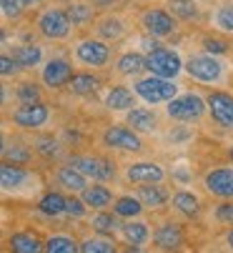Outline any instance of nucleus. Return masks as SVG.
I'll return each mask as SVG.
<instances>
[{
  "label": "nucleus",
  "mask_w": 233,
  "mask_h": 253,
  "mask_svg": "<svg viewBox=\"0 0 233 253\" xmlns=\"http://www.w3.org/2000/svg\"><path fill=\"white\" fill-rule=\"evenodd\" d=\"M178 85H173L171 78H161V76H153L143 78L136 83V95H140L145 103H168L171 98H176Z\"/></svg>",
  "instance_id": "nucleus-1"
},
{
  "label": "nucleus",
  "mask_w": 233,
  "mask_h": 253,
  "mask_svg": "<svg viewBox=\"0 0 233 253\" xmlns=\"http://www.w3.org/2000/svg\"><path fill=\"white\" fill-rule=\"evenodd\" d=\"M206 105H208V100H203L201 95H196V93H186V95H178V98H171L168 100V116L171 118H176V121H198L201 116H203V111H206Z\"/></svg>",
  "instance_id": "nucleus-2"
},
{
  "label": "nucleus",
  "mask_w": 233,
  "mask_h": 253,
  "mask_svg": "<svg viewBox=\"0 0 233 253\" xmlns=\"http://www.w3.org/2000/svg\"><path fill=\"white\" fill-rule=\"evenodd\" d=\"M145 60H148V70H150V73L153 76H161V78H176L181 70H183L181 58L173 50H168V48L150 50Z\"/></svg>",
  "instance_id": "nucleus-3"
},
{
  "label": "nucleus",
  "mask_w": 233,
  "mask_h": 253,
  "mask_svg": "<svg viewBox=\"0 0 233 253\" xmlns=\"http://www.w3.org/2000/svg\"><path fill=\"white\" fill-rule=\"evenodd\" d=\"M70 15L65 10H58V8H48L41 18H38V30H41L46 38L50 41H60L70 33Z\"/></svg>",
  "instance_id": "nucleus-4"
},
{
  "label": "nucleus",
  "mask_w": 233,
  "mask_h": 253,
  "mask_svg": "<svg viewBox=\"0 0 233 253\" xmlns=\"http://www.w3.org/2000/svg\"><path fill=\"white\" fill-rule=\"evenodd\" d=\"M70 166H75L83 175L95 178V180H110L115 178V166L105 158H95V156H73L68 161Z\"/></svg>",
  "instance_id": "nucleus-5"
},
{
  "label": "nucleus",
  "mask_w": 233,
  "mask_h": 253,
  "mask_svg": "<svg viewBox=\"0 0 233 253\" xmlns=\"http://www.w3.org/2000/svg\"><path fill=\"white\" fill-rule=\"evenodd\" d=\"M186 70H188V76L190 78H196V81H203V83H213L221 78L223 73V65L211 55H193L188 63H186Z\"/></svg>",
  "instance_id": "nucleus-6"
},
{
  "label": "nucleus",
  "mask_w": 233,
  "mask_h": 253,
  "mask_svg": "<svg viewBox=\"0 0 233 253\" xmlns=\"http://www.w3.org/2000/svg\"><path fill=\"white\" fill-rule=\"evenodd\" d=\"M48 116H50V111H48L46 103H41V100L23 103L18 111L13 113V123L20 126V128H41L48 121Z\"/></svg>",
  "instance_id": "nucleus-7"
},
{
  "label": "nucleus",
  "mask_w": 233,
  "mask_h": 253,
  "mask_svg": "<svg viewBox=\"0 0 233 253\" xmlns=\"http://www.w3.org/2000/svg\"><path fill=\"white\" fill-rule=\"evenodd\" d=\"M208 111L211 118L221 126V128H233V95L228 93H211L208 95Z\"/></svg>",
  "instance_id": "nucleus-8"
},
{
  "label": "nucleus",
  "mask_w": 233,
  "mask_h": 253,
  "mask_svg": "<svg viewBox=\"0 0 233 253\" xmlns=\"http://www.w3.org/2000/svg\"><path fill=\"white\" fill-rule=\"evenodd\" d=\"M203 186L211 196H218V198H226L231 201L233 198V168H216L206 175Z\"/></svg>",
  "instance_id": "nucleus-9"
},
{
  "label": "nucleus",
  "mask_w": 233,
  "mask_h": 253,
  "mask_svg": "<svg viewBox=\"0 0 233 253\" xmlns=\"http://www.w3.org/2000/svg\"><path fill=\"white\" fill-rule=\"evenodd\" d=\"M103 143L108 148H118V151H140L143 143L140 138L131 130V128H121V126H113L103 133Z\"/></svg>",
  "instance_id": "nucleus-10"
},
{
  "label": "nucleus",
  "mask_w": 233,
  "mask_h": 253,
  "mask_svg": "<svg viewBox=\"0 0 233 253\" xmlns=\"http://www.w3.org/2000/svg\"><path fill=\"white\" fill-rule=\"evenodd\" d=\"M73 78V65L65 60V58H53L46 68H43V83L53 90L68 85Z\"/></svg>",
  "instance_id": "nucleus-11"
},
{
  "label": "nucleus",
  "mask_w": 233,
  "mask_h": 253,
  "mask_svg": "<svg viewBox=\"0 0 233 253\" xmlns=\"http://www.w3.org/2000/svg\"><path fill=\"white\" fill-rule=\"evenodd\" d=\"M75 55H78V60L86 63V65L100 68V65H105V63H108L110 50H108V45H105V43H100V41H83L81 45L75 48Z\"/></svg>",
  "instance_id": "nucleus-12"
},
{
  "label": "nucleus",
  "mask_w": 233,
  "mask_h": 253,
  "mask_svg": "<svg viewBox=\"0 0 233 253\" xmlns=\"http://www.w3.org/2000/svg\"><path fill=\"white\" fill-rule=\"evenodd\" d=\"M143 28L153 35V38H161V35L173 33L176 20H173V15H171V13L155 8V10H145V13H143Z\"/></svg>",
  "instance_id": "nucleus-13"
},
{
  "label": "nucleus",
  "mask_w": 233,
  "mask_h": 253,
  "mask_svg": "<svg viewBox=\"0 0 233 253\" xmlns=\"http://www.w3.org/2000/svg\"><path fill=\"white\" fill-rule=\"evenodd\" d=\"M163 175L166 173H163V168L158 163H148V161L133 163L126 170V178L131 180V183H161Z\"/></svg>",
  "instance_id": "nucleus-14"
},
{
  "label": "nucleus",
  "mask_w": 233,
  "mask_h": 253,
  "mask_svg": "<svg viewBox=\"0 0 233 253\" xmlns=\"http://www.w3.org/2000/svg\"><path fill=\"white\" fill-rule=\"evenodd\" d=\"M28 180H30V173L23 166L3 161V166H0V183H3V191H15L23 183H28Z\"/></svg>",
  "instance_id": "nucleus-15"
},
{
  "label": "nucleus",
  "mask_w": 233,
  "mask_h": 253,
  "mask_svg": "<svg viewBox=\"0 0 233 253\" xmlns=\"http://www.w3.org/2000/svg\"><path fill=\"white\" fill-rule=\"evenodd\" d=\"M153 241L163 251H176V248L183 246V231L176 223H161L158 228H155V233H153Z\"/></svg>",
  "instance_id": "nucleus-16"
},
{
  "label": "nucleus",
  "mask_w": 233,
  "mask_h": 253,
  "mask_svg": "<svg viewBox=\"0 0 233 253\" xmlns=\"http://www.w3.org/2000/svg\"><path fill=\"white\" fill-rule=\"evenodd\" d=\"M128 126H133V130H140V133H153L155 126H158V118H155L153 111H145V108H133L126 116Z\"/></svg>",
  "instance_id": "nucleus-17"
},
{
  "label": "nucleus",
  "mask_w": 233,
  "mask_h": 253,
  "mask_svg": "<svg viewBox=\"0 0 233 253\" xmlns=\"http://www.w3.org/2000/svg\"><path fill=\"white\" fill-rule=\"evenodd\" d=\"M138 198L143 201V206H148V208H161V206H166V201H168V191L163 188V186H158V183H143L140 188H138Z\"/></svg>",
  "instance_id": "nucleus-18"
},
{
  "label": "nucleus",
  "mask_w": 233,
  "mask_h": 253,
  "mask_svg": "<svg viewBox=\"0 0 233 253\" xmlns=\"http://www.w3.org/2000/svg\"><path fill=\"white\" fill-rule=\"evenodd\" d=\"M86 178L88 175H83L81 170H78L75 166H60V170H58V183L63 186V188H68V191H83L88 183H86Z\"/></svg>",
  "instance_id": "nucleus-19"
},
{
  "label": "nucleus",
  "mask_w": 233,
  "mask_h": 253,
  "mask_svg": "<svg viewBox=\"0 0 233 253\" xmlns=\"http://www.w3.org/2000/svg\"><path fill=\"white\" fill-rule=\"evenodd\" d=\"M65 206H68V198H63L60 193H46L41 201H38V211H41L43 215H48V218H58V215L65 213Z\"/></svg>",
  "instance_id": "nucleus-20"
},
{
  "label": "nucleus",
  "mask_w": 233,
  "mask_h": 253,
  "mask_svg": "<svg viewBox=\"0 0 233 253\" xmlns=\"http://www.w3.org/2000/svg\"><path fill=\"white\" fill-rule=\"evenodd\" d=\"M173 206H176V211H181L183 215H188V218H196V215L201 213V201L193 196V193H188V191L173 193Z\"/></svg>",
  "instance_id": "nucleus-21"
},
{
  "label": "nucleus",
  "mask_w": 233,
  "mask_h": 253,
  "mask_svg": "<svg viewBox=\"0 0 233 253\" xmlns=\"http://www.w3.org/2000/svg\"><path fill=\"white\" fill-rule=\"evenodd\" d=\"M115 215L118 218H136V215L143 213V201L140 198H133V196H121L113 206Z\"/></svg>",
  "instance_id": "nucleus-22"
},
{
  "label": "nucleus",
  "mask_w": 233,
  "mask_h": 253,
  "mask_svg": "<svg viewBox=\"0 0 233 253\" xmlns=\"http://www.w3.org/2000/svg\"><path fill=\"white\" fill-rule=\"evenodd\" d=\"M98 85H100V81H98L95 76H91V73H78V76H73L70 83H68V88H70L75 95H91V93L98 90Z\"/></svg>",
  "instance_id": "nucleus-23"
},
{
  "label": "nucleus",
  "mask_w": 233,
  "mask_h": 253,
  "mask_svg": "<svg viewBox=\"0 0 233 253\" xmlns=\"http://www.w3.org/2000/svg\"><path fill=\"white\" fill-rule=\"evenodd\" d=\"M105 105L110 108V111H128V108L133 105V93L128 88L118 85L105 95Z\"/></svg>",
  "instance_id": "nucleus-24"
},
{
  "label": "nucleus",
  "mask_w": 233,
  "mask_h": 253,
  "mask_svg": "<svg viewBox=\"0 0 233 253\" xmlns=\"http://www.w3.org/2000/svg\"><path fill=\"white\" fill-rule=\"evenodd\" d=\"M81 193H83V201L93 208H105L113 201V193L105 186H86Z\"/></svg>",
  "instance_id": "nucleus-25"
},
{
  "label": "nucleus",
  "mask_w": 233,
  "mask_h": 253,
  "mask_svg": "<svg viewBox=\"0 0 233 253\" xmlns=\"http://www.w3.org/2000/svg\"><path fill=\"white\" fill-rule=\"evenodd\" d=\"M123 236L131 246H143L148 238H150V231H148V223L143 221H131L123 226Z\"/></svg>",
  "instance_id": "nucleus-26"
},
{
  "label": "nucleus",
  "mask_w": 233,
  "mask_h": 253,
  "mask_svg": "<svg viewBox=\"0 0 233 253\" xmlns=\"http://www.w3.org/2000/svg\"><path fill=\"white\" fill-rule=\"evenodd\" d=\"M143 68H148V60L143 55H138V53H126V55L118 58V70L123 76H136V73H140Z\"/></svg>",
  "instance_id": "nucleus-27"
},
{
  "label": "nucleus",
  "mask_w": 233,
  "mask_h": 253,
  "mask_svg": "<svg viewBox=\"0 0 233 253\" xmlns=\"http://www.w3.org/2000/svg\"><path fill=\"white\" fill-rule=\"evenodd\" d=\"M10 248L18 251V253H35L46 246H41V241L33 233H15V236H10Z\"/></svg>",
  "instance_id": "nucleus-28"
},
{
  "label": "nucleus",
  "mask_w": 233,
  "mask_h": 253,
  "mask_svg": "<svg viewBox=\"0 0 233 253\" xmlns=\"http://www.w3.org/2000/svg\"><path fill=\"white\" fill-rule=\"evenodd\" d=\"M41 48L38 45H20V48H15L13 50V58L18 60V65L20 68H33V65H38L41 63Z\"/></svg>",
  "instance_id": "nucleus-29"
},
{
  "label": "nucleus",
  "mask_w": 233,
  "mask_h": 253,
  "mask_svg": "<svg viewBox=\"0 0 233 253\" xmlns=\"http://www.w3.org/2000/svg\"><path fill=\"white\" fill-rule=\"evenodd\" d=\"M75 248H81L73 238H68V236H50L48 241H46V251L48 253H73Z\"/></svg>",
  "instance_id": "nucleus-30"
},
{
  "label": "nucleus",
  "mask_w": 233,
  "mask_h": 253,
  "mask_svg": "<svg viewBox=\"0 0 233 253\" xmlns=\"http://www.w3.org/2000/svg\"><path fill=\"white\" fill-rule=\"evenodd\" d=\"M171 13L183 18V20H193V18H198V8L193 5V0H171Z\"/></svg>",
  "instance_id": "nucleus-31"
},
{
  "label": "nucleus",
  "mask_w": 233,
  "mask_h": 253,
  "mask_svg": "<svg viewBox=\"0 0 233 253\" xmlns=\"http://www.w3.org/2000/svg\"><path fill=\"white\" fill-rule=\"evenodd\" d=\"M91 226L100 236H110V233H115V228H118V221H115L113 215H108V213H98V215H93Z\"/></svg>",
  "instance_id": "nucleus-32"
},
{
  "label": "nucleus",
  "mask_w": 233,
  "mask_h": 253,
  "mask_svg": "<svg viewBox=\"0 0 233 253\" xmlns=\"http://www.w3.org/2000/svg\"><path fill=\"white\" fill-rule=\"evenodd\" d=\"M123 33V23L118 18H103L100 25H98V35L105 41H113V38H118V35Z\"/></svg>",
  "instance_id": "nucleus-33"
},
{
  "label": "nucleus",
  "mask_w": 233,
  "mask_h": 253,
  "mask_svg": "<svg viewBox=\"0 0 233 253\" xmlns=\"http://www.w3.org/2000/svg\"><path fill=\"white\" fill-rule=\"evenodd\" d=\"M81 251L83 253H113L115 251V243L108 241V238H86L81 243Z\"/></svg>",
  "instance_id": "nucleus-34"
},
{
  "label": "nucleus",
  "mask_w": 233,
  "mask_h": 253,
  "mask_svg": "<svg viewBox=\"0 0 233 253\" xmlns=\"http://www.w3.org/2000/svg\"><path fill=\"white\" fill-rule=\"evenodd\" d=\"M3 158H5V161H10V163L25 166V163L30 161V151L23 146V143H15L13 148H10V146H5V148H3Z\"/></svg>",
  "instance_id": "nucleus-35"
},
{
  "label": "nucleus",
  "mask_w": 233,
  "mask_h": 253,
  "mask_svg": "<svg viewBox=\"0 0 233 253\" xmlns=\"http://www.w3.org/2000/svg\"><path fill=\"white\" fill-rule=\"evenodd\" d=\"M213 23L221 28V30H228L233 33V5H218V10L213 13Z\"/></svg>",
  "instance_id": "nucleus-36"
},
{
  "label": "nucleus",
  "mask_w": 233,
  "mask_h": 253,
  "mask_svg": "<svg viewBox=\"0 0 233 253\" xmlns=\"http://www.w3.org/2000/svg\"><path fill=\"white\" fill-rule=\"evenodd\" d=\"M68 15H70L73 25H86V23L93 18V8L86 5V3H75V5H70Z\"/></svg>",
  "instance_id": "nucleus-37"
},
{
  "label": "nucleus",
  "mask_w": 233,
  "mask_h": 253,
  "mask_svg": "<svg viewBox=\"0 0 233 253\" xmlns=\"http://www.w3.org/2000/svg\"><path fill=\"white\" fill-rule=\"evenodd\" d=\"M0 5H3L5 18H20L28 3H25V0H0Z\"/></svg>",
  "instance_id": "nucleus-38"
},
{
  "label": "nucleus",
  "mask_w": 233,
  "mask_h": 253,
  "mask_svg": "<svg viewBox=\"0 0 233 253\" xmlns=\"http://www.w3.org/2000/svg\"><path fill=\"white\" fill-rule=\"evenodd\" d=\"M18 100H20V103H35V100H41V90H38L33 83H20V88H18Z\"/></svg>",
  "instance_id": "nucleus-39"
},
{
  "label": "nucleus",
  "mask_w": 233,
  "mask_h": 253,
  "mask_svg": "<svg viewBox=\"0 0 233 253\" xmlns=\"http://www.w3.org/2000/svg\"><path fill=\"white\" fill-rule=\"evenodd\" d=\"M35 151L41 153V156H46V158H55L58 156V143L53 138H43V140H38Z\"/></svg>",
  "instance_id": "nucleus-40"
},
{
  "label": "nucleus",
  "mask_w": 233,
  "mask_h": 253,
  "mask_svg": "<svg viewBox=\"0 0 233 253\" xmlns=\"http://www.w3.org/2000/svg\"><path fill=\"white\" fill-rule=\"evenodd\" d=\"M86 208H88V203H86V201H78V198H68L65 213L70 215V218H83V215H86Z\"/></svg>",
  "instance_id": "nucleus-41"
},
{
  "label": "nucleus",
  "mask_w": 233,
  "mask_h": 253,
  "mask_svg": "<svg viewBox=\"0 0 233 253\" xmlns=\"http://www.w3.org/2000/svg\"><path fill=\"white\" fill-rule=\"evenodd\" d=\"M203 48H206V53L218 55V53H226L228 50V43L221 41V38H203Z\"/></svg>",
  "instance_id": "nucleus-42"
},
{
  "label": "nucleus",
  "mask_w": 233,
  "mask_h": 253,
  "mask_svg": "<svg viewBox=\"0 0 233 253\" xmlns=\"http://www.w3.org/2000/svg\"><path fill=\"white\" fill-rule=\"evenodd\" d=\"M18 60L15 58H10V55H3V58H0V73H3L5 78H10V76H15L18 73Z\"/></svg>",
  "instance_id": "nucleus-43"
},
{
  "label": "nucleus",
  "mask_w": 233,
  "mask_h": 253,
  "mask_svg": "<svg viewBox=\"0 0 233 253\" xmlns=\"http://www.w3.org/2000/svg\"><path fill=\"white\" fill-rule=\"evenodd\" d=\"M216 218L221 223H233V203H223L216 208Z\"/></svg>",
  "instance_id": "nucleus-44"
},
{
  "label": "nucleus",
  "mask_w": 233,
  "mask_h": 253,
  "mask_svg": "<svg viewBox=\"0 0 233 253\" xmlns=\"http://www.w3.org/2000/svg\"><path fill=\"white\" fill-rule=\"evenodd\" d=\"M143 48L150 53V50H155V48H161V43H158V41H150V38H143Z\"/></svg>",
  "instance_id": "nucleus-45"
},
{
  "label": "nucleus",
  "mask_w": 233,
  "mask_h": 253,
  "mask_svg": "<svg viewBox=\"0 0 233 253\" xmlns=\"http://www.w3.org/2000/svg\"><path fill=\"white\" fill-rule=\"evenodd\" d=\"M226 243L233 248V231H228V236H226Z\"/></svg>",
  "instance_id": "nucleus-46"
},
{
  "label": "nucleus",
  "mask_w": 233,
  "mask_h": 253,
  "mask_svg": "<svg viewBox=\"0 0 233 253\" xmlns=\"http://www.w3.org/2000/svg\"><path fill=\"white\" fill-rule=\"evenodd\" d=\"M95 3H98L100 8H108V3H113V0H95Z\"/></svg>",
  "instance_id": "nucleus-47"
},
{
  "label": "nucleus",
  "mask_w": 233,
  "mask_h": 253,
  "mask_svg": "<svg viewBox=\"0 0 233 253\" xmlns=\"http://www.w3.org/2000/svg\"><path fill=\"white\" fill-rule=\"evenodd\" d=\"M28 5H38V3H43V0H25Z\"/></svg>",
  "instance_id": "nucleus-48"
},
{
  "label": "nucleus",
  "mask_w": 233,
  "mask_h": 253,
  "mask_svg": "<svg viewBox=\"0 0 233 253\" xmlns=\"http://www.w3.org/2000/svg\"><path fill=\"white\" fill-rule=\"evenodd\" d=\"M228 156H231V158H233V146H231V148H228Z\"/></svg>",
  "instance_id": "nucleus-49"
}]
</instances>
